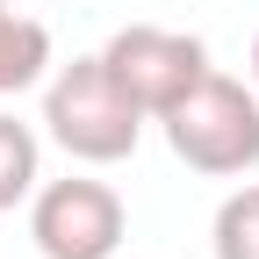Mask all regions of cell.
<instances>
[{"label": "cell", "mask_w": 259, "mask_h": 259, "mask_svg": "<svg viewBox=\"0 0 259 259\" xmlns=\"http://www.w3.org/2000/svg\"><path fill=\"white\" fill-rule=\"evenodd\" d=\"M44 130L65 158H79V166H115V158L137 151L144 137V108L130 101V87L94 58H72L58 65L44 79Z\"/></svg>", "instance_id": "1"}, {"label": "cell", "mask_w": 259, "mask_h": 259, "mask_svg": "<svg viewBox=\"0 0 259 259\" xmlns=\"http://www.w3.org/2000/svg\"><path fill=\"white\" fill-rule=\"evenodd\" d=\"M166 122V144L187 173H209V180H238L259 166V87L231 79V72H209L194 79L180 101L158 115Z\"/></svg>", "instance_id": "2"}, {"label": "cell", "mask_w": 259, "mask_h": 259, "mask_svg": "<svg viewBox=\"0 0 259 259\" xmlns=\"http://www.w3.org/2000/svg\"><path fill=\"white\" fill-rule=\"evenodd\" d=\"M122 231H130L122 194L94 173L36 180V194H29V238L44 259H115Z\"/></svg>", "instance_id": "3"}, {"label": "cell", "mask_w": 259, "mask_h": 259, "mask_svg": "<svg viewBox=\"0 0 259 259\" xmlns=\"http://www.w3.org/2000/svg\"><path fill=\"white\" fill-rule=\"evenodd\" d=\"M101 65L130 87V101L144 115H166L180 94L209 72V44L187 36V29H158V22H130L101 44Z\"/></svg>", "instance_id": "4"}, {"label": "cell", "mask_w": 259, "mask_h": 259, "mask_svg": "<svg viewBox=\"0 0 259 259\" xmlns=\"http://www.w3.org/2000/svg\"><path fill=\"white\" fill-rule=\"evenodd\" d=\"M51 72V29L36 15H15L8 0H0V101L22 87H36Z\"/></svg>", "instance_id": "5"}, {"label": "cell", "mask_w": 259, "mask_h": 259, "mask_svg": "<svg viewBox=\"0 0 259 259\" xmlns=\"http://www.w3.org/2000/svg\"><path fill=\"white\" fill-rule=\"evenodd\" d=\"M36 180H44V144H36V130L15 122L8 108H0V209L29 202Z\"/></svg>", "instance_id": "6"}, {"label": "cell", "mask_w": 259, "mask_h": 259, "mask_svg": "<svg viewBox=\"0 0 259 259\" xmlns=\"http://www.w3.org/2000/svg\"><path fill=\"white\" fill-rule=\"evenodd\" d=\"M209 245H216V259H259V180L238 187V194H223Z\"/></svg>", "instance_id": "7"}, {"label": "cell", "mask_w": 259, "mask_h": 259, "mask_svg": "<svg viewBox=\"0 0 259 259\" xmlns=\"http://www.w3.org/2000/svg\"><path fill=\"white\" fill-rule=\"evenodd\" d=\"M252 87H259V36H252Z\"/></svg>", "instance_id": "8"}]
</instances>
